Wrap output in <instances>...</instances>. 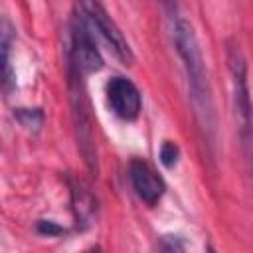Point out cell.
Instances as JSON below:
<instances>
[{"instance_id": "11", "label": "cell", "mask_w": 253, "mask_h": 253, "mask_svg": "<svg viewBox=\"0 0 253 253\" xmlns=\"http://www.w3.org/2000/svg\"><path fill=\"white\" fill-rule=\"evenodd\" d=\"M40 231H43V233H57V231H61V229H59L57 225H53L51 221H47V223L42 221V223H40Z\"/></svg>"}, {"instance_id": "10", "label": "cell", "mask_w": 253, "mask_h": 253, "mask_svg": "<svg viewBox=\"0 0 253 253\" xmlns=\"http://www.w3.org/2000/svg\"><path fill=\"white\" fill-rule=\"evenodd\" d=\"M178 156H180V150L174 142L170 140H164L162 146H160V162L166 166V168H172L176 162H178Z\"/></svg>"}, {"instance_id": "6", "label": "cell", "mask_w": 253, "mask_h": 253, "mask_svg": "<svg viewBox=\"0 0 253 253\" xmlns=\"http://www.w3.org/2000/svg\"><path fill=\"white\" fill-rule=\"evenodd\" d=\"M107 103L111 111L123 121H134L142 109V95L138 87L126 77H111L107 81Z\"/></svg>"}, {"instance_id": "9", "label": "cell", "mask_w": 253, "mask_h": 253, "mask_svg": "<svg viewBox=\"0 0 253 253\" xmlns=\"http://www.w3.org/2000/svg\"><path fill=\"white\" fill-rule=\"evenodd\" d=\"M156 253H186L184 241L178 235H162L156 243Z\"/></svg>"}, {"instance_id": "4", "label": "cell", "mask_w": 253, "mask_h": 253, "mask_svg": "<svg viewBox=\"0 0 253 253\" xmlns=\"http://www.w3.org/2000/svg\"><path fill=\"white\" fill-rule=\"evenodd\" d=\"M75 20L71 30V45H69V65H73L79 73H93L103 67V57L93 38V28L79 6H75Z\"/></svg>"}, {"instance_id": "8", "label": "cell", "mask_w": 253, "mask_h": 253, "mask_svg": "<svg viewBox=\"0 0 253 253\" xmlns=\"http://www.w3.org/2000/svg\"><path fill=\"white\" fill-rule=\"evenodd\" d=\"M2 73H4V89L8 91L14 83L12 71H10V30L8 22H2Z\"/></svg>"}, {"instance_id": "7", "label": "cell", "mask_w": 253, "mask_h": 253, "mask_svg": "<svg viewBox=\"0 0 253 253\" xmlns=\"http://www.w3.org/2000/svg\"><path fill=\"white\" fill-rule=\"evenodd\" d=\"M128 180L134 190V194L146 204V206H156L160 198L164 196L166 184L160 178V174L144 160L134 158L128 164Z\"/></svg>"}, {"instance_id": "1", "label": "cell", "mask_w": 253, "mask_h": 253, "mask_svg": "<svg viewBox=\"0 0 253 253\" xmlns=\"http://www.w3.org/2000/svg\"><path fill=\"white\" fill-rule=\"evenodd\" d=\"M170 40L174 43V49L178 57L182 59L186 79H188V91L194 107V115L198 119L200 128L206 132L208 138H213L215 134V113H213V101H211V89L208 81V71L204 63V55L200 49V42L196 38L194 26L184 16H170Z\"/></svg>"}, {"instance_id": "5", "label": "cell", "mask_w": 253, "mask_h": 253, "mask_svg": "<svg viewBox=\"0 0 253 253\" xmlns=\"http://www.w3.org/2000/svg\"><path fill=\"white\" fill-rule=\"evenodd\" d=\"M81 8V12L85 14V18L89 20L91 28L97 30L101 34V38L109 43V47L113 49V53L126 65H130L134 61V53L130 49V43L126 42L125 34L121 32V28L117 26V22L109 16V12L105 10L103 4L99 2H81L77 4Z\"/></svg>"}, {"instance_id": "12", "label": "cell", "mask_w": 253, "mask_h": 253, "mask_svg": "<svg viewBox=\"0 0 253 253\" xmlns=\"http://www.w3.org/2000/svg\"><path fill=\"white\" fill-rule=\"evenodd\" d=\"M87 253H101L99 249H91V251H87Z\"/></svg>"}, {"instance_id": "2", "label": "cell", "mask_w": 253, "mask_h": 253, "mask_svg": "<svg viewBox=\"0 0 253 253\" xmlns=\"http://www.w3.org/2000/svg\"><path fill=\"white\" fill-rule=\"evenodd\" d=\"M225 55H227L229 75H231L233 113L237 119L243 146L247 148V156L253 158V103H251L249 83H247V63L239 43L233 40L225 43Z\"/></svg>"}, {"instance_id": "3", "label": "cell", "mask_w": 253, "mask_h": 253, "mask_svg": "<svg viewBox=\"0 0 253 253\" xmlns=\"http://www.w3.org/2000/svg\"><path fill=\"white\" fill-rule=\"evenodd\" d=\"M69 69V91H71V113H73V125L77 132V146L87 162V166L97 172V152H95V123L83 83V73H79L73 65L67 63Z\"/></svg>"}]
</instances>
